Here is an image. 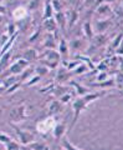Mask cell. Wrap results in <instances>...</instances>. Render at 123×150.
Returning a JSON list of instances; mask_svg holds the SVG:
<instances>
[{
  "mask_svg": "<svg viewBox=\"0 0 123 150\" xmlns=\"http://www.w3.org/2000/svg\"><path fill=\"white\" fill-rule=\"evenodd\" d=\"M87 106H88L87 103L83 100L82 96H77L73 101H71V109H72V111H73V118H72V121H71V124H70L68 133H71V131L73 130L75 125L77 124V121L80 119V115H81V112L86 110Z\"/></svg>",
  "mask_w": 123,
  "mask_h": 150,
  "instance_id": "obj_1",
  "label": "cell"
},
{
  "mask_svg": "<svg viewBox=\"0 0 123 150\" xmlns=\"http://www.w3.org/2000/svg\"><path fill=\"white\" fill-rule=\"evenodd\" d=\"M111 25H112L111 19H100V20L94 23V30L97 31V34H103Z\"/></svg>",
  "mask_w": 123,
  "mask_h": 150,
  "instance_id": "obj_10",
  "label": "cell"
},
{
  "mask_svg": "<svg viewBox=\"0 0 123 150\" xmlns=\"http://www.w3.org/2000/svg\"><path fill=\"white\" fill-rule=\"evenodd\" d=\"M3 21H4V15H1V14H0V24H1Z\"/></svg>",
  "mask_w": 123,
  "mask_h": 150,
  "instance_id": "obj_48",
  "label": "cell"
},
{
  "mask_svg": "<svg viewBox=\"0 0 123 150\" xmlns=\"http://www.w3.org/2000/svg\"><path fill=\"white\" fill-rule=\"evenodd\" d=\"M66 91H67V89L64 88L62 85H56L55 88H52V90H51V93L54 94L55 96H62L64 94H66Z\"/></svg>",
  "mask_w": 123,
  "mask_h": 150,
  "instance_id": "obj_31",
  "label": "cell"
},
{
  "mask_svg": "<svg viewBox=\"0 0 123 150\" xmlns=\"http://www.w3.org/2000/svg\"><path fill=\"white\" fill-rule=\"evenodd\" d=\"M11 128L15 130V133H16V135H17V138H19V140H20V143H21L22 145H29V144H31L32 142H35L34 134L30 133V131L24 130V129H20L19 126H16L15 124H13V123H11Z\"/></svg>",
  "mask_w": 123,
  "mask_h": 150,
  "instance_id": "obj_4",
  "label": "cell"
},
{
  "mask_svg": "<svg viewBox=\"0 0 123 150\" xmlns=\"http://www.w3.org/2000/svg\"><path fill=\"white\" fill-rule=\"evenodd\" d=\"M0 56H1V54H0Z\"/></svg>",
  "mask_w": 123,
  "mask_h": 150,
  "instance_id": "obj_53",
  "label": "cell"
},
{
  "mask_svg": "<svg viewBox=\"0 0 123 150\" xmlns=\"http://www.w3.org/2000/svg\"><path fill=\"white\" fill-rule=\"evenodd\" d=\"M57 24H56L55 19L51 18V19H46V20H44V29L47 31V33H56V30H57Z\"/></svg>",
  "mask_w": 123,
  "mask_h": 150,
  "instance_id": "obj_23",
  "label": "cell"
},
{
  "mask_svg": "<svg viewBox=\"0 0 123 150\" xmlns=\"http://www.w3.org/2000/svg\"><path fill=\"white\" fill-rule=\"evenodd\" d=\"M20 146L21 145L19 143H16V142H14V140H10L8 144L4 145L5 150H20Z\"/></svg>",
  "mask_w": 123,
  "mask_h": 150,
  "instance_id": "obj_33",
  "label": "cell"
},
{
  "mask_svg": "<svg viewBox=\"0 0 123 150\" xmlns=\"http://www.w3.org/2000/svg\"><path fill=\"white\" fill-rule=\"evenodd\" d=\"M11 56H13L11 50L8 51V53H5V54H3L1 56H0V75H1L4 71H5V70L8 69V67L10 65V59H11Z\"/></svg>",
  "mask_w": 123,
  "mask_h": 150,
  "instance_id": "obj_17",
  "label": "cell"
},
{
  "mask_svg": "<svg viewBox=\"0 0 123 150\" xmlns=\"http://www.w3.org/2000/svg\"><path fill=\"white\" fill-rule=\"evenodd\" d=\"M61 142H62V148L65 150H81V149H78V148L75 146V145L68 140L67 137H65L62 140H61Z\"/></svg>",
  "mask_w": 123,
  "mask_h": 150,
  "instance_id": "obj_30",
  "label": "cell"
},
{
  "mask_svg": "<svg viewBox=\"0 0 123 150\" xmlns=\"http://www.w3.org/2000/svg\"><path fill=\"white\" fill-rule=\"evenodd\" d=\"M85 45V40L80 39V38H76V39L71 40L68 43V46H70V51L72 53H76V51H80L82 50V46Z\"/></svg>",
  "mask_w": 123,
  "mask_h": 150,
  "instance_id": "obj_22",
  "label": "cell"
},
{
  "mask_svg": "<svg viewBox=\"0 0 123 150\" xmlns=\"http://www.w3.org/2000/svg\"><path fill=\"white\" fill-rule=\"evenodd\" d=\"M59 100L62 103V104H67V103L72 101V95H71V94H68V93H66V94H64L62 96H60Z\"/></svg>",
  "mask_w": 123,
  "mask_h": 150,
  "instance_id": "obj_41",
  "label": "cell"
},
{
  "mask_svg": "<svg viewBox=\"0 0 123 150\" xmlns=\"http://www.w3.org/2000/svg\"><path fill=\"white\" fill-rule=\"evenodd\" d=\"M10 140H13L10 137H9L8 134H5V133H3L1 130H0V144L1 145H5V144H8Z\"/></svg>",
  "mask_w": 123,
  "mask_h": 150,
  "instance_id": "obj_38",
  "label": "cell"
},
{
  "mask_svg": "<svg viewBox=\"0 0 123 150\" xmlns=\"http://www.w3.org/2000/svg\"><path fill=\"white\" fill-rule=\"evenodd\" d=\"M14 34H16V25L14 21L8 23V36H13Z\"/></svg>",
  "mask_w": 123,
  "mask_h": 150,
  "instance_id": "obj_37",
  "label": "cell"
},
{
  "mask_svg": "<svg viewBox=\"0 0 123 150\" xmlns=\"http://www.w3.org/2000/svg\"><path fill=\"white\" fill-rule=\"evenodd\" d=\"M71 74H72V73H71L68 69H66V68H61V69H59L57 75H56V81L60 83V84H61V83L68 81V80H70V78L72 76Z\"/></svg>",
  "mask_w": 123,
  "mask_h": 150,
  "instance_id": "obj_19",
  "label": "cell"
},
{
  "mask_svg": "<svg viewBox=\"0 0 123 150\" xmlns=\"http://www.w3.org/2000/svg\"><path fill=\"white\" fill-rule=\"evenodd\" d=\"M29 146L31 148V150H49V146L44 143H36L32 142L31 144H29Z\"/></svg>",
  "mask_w": 123,
  "mask_h": 150,
  "instance_id": "obj_32",
  "label": "cell"
},
{
  "mask_svg": "<svg viewBox=\"0 0 123 150\" xmlns=\"http://www.w3.org/2000/svg\"><path fill=\"white\" fill-rule=\"evenodd\" d=\"M61 55L59 51H56L54 49H46V51L44 53V60L41 62L45 63H52V64H60L61 63Z\"/></svg>",
  "mask_w": 123,
  "mask_h": 150,
  "instance_id": "obj_7",
  "label": "cell"
},
{
  "mask_svg": "<svg viewBox=\"0 0 123 150\" xmlns=\"http://www.w3.org/2000/svg\"><path fill=\"white\" fill-rule=\"evenodd\" d=\"M27 16V9L22 5H19L13 10V19L14 21H19V20H24Z\"/></svg>",
  "mask_w": 123,
  "mask_h": 150,
  "instance_id": "obj_16",
  "label": "cell"
},
{
  "mask_svg": "<svg viewBox=\"0 0 123 150\" xmlns=\"http://www.w3.org/2000/svg\"><path fill=\"white\" fill-rule=\"evenodd\" d=\"M1 35H3V34H1V31H0V36H1Z\"/></svg>",
  "mask_w": 123,
  "mask_h": 150,
  "instance_id": "obj_51",
  "label": "cell"
},
{
  "mask_svg": "<svg viewBox=\"0 0 123 150\" xmlns=\"http://www.w3.org/2000/svg\"><path fill=\"white\" fill-rule=\"evenodd\" d=\"M93 41V44L94 46H101L103 44H106V41H107V35L103 33V34H97V35H94L93 36V39L91 40V43Z\"/></svg>",
  "mask_w": 123,
  "mask_h": 150,
  "instance_id": "obj_27",
  "label": "cell"
},
{
  "mask_svg": "<svg viewBox=\"0 0 123 150\" xmlns=\"http://www.w3.org/2000/svg\"><path fill=\"white\" fill-rule=\"evenodd\" d=\"M96 13L98 15H101L102 19H110V16L113 14V10L110 4H106V3H100L96 8Z\"/></svg>",
  "mask_w": 123,
  "mask_h": 150,
  "instance_id": "obj_9",
  "label": "cell"
},
{
  "mask_svg": "<svg viewBox=\"0 0 123 150\" xmlns=\"http://www.w3.org/2000/svg\"><path fill=\"white\" fill-rule=\"evenodd\" d=\"M42 4V0H30V4H29V10L31 11H35L39 9V6Z\"/></svg>",
  "mask_w": 123,
  "mask_h": 150,
  "instance_id": "obj_35",
  "label": "cell"
},
{
  "mask_svg": "<svg viewBox=\"0 0 123 150\" xmlns=\"http://www.w3.org/2000/svg\"><path fill=\"white\" fill-rule=\"evenodd\" d=\"M6 6L5 5H1V4H0V14H1V15H5L6 14Z\"/></svg>",
  "mask_w": 123,
  "mask_h": 150,
  "instance_id": "obj_45",
  "label": "cell"
},
{
  "mask_svg": "<svg viewBox=\"0 0 123 150\" xmlns=\"http://www.w3.org/2000/svg\"><path fill=\"white\" fill-rule=\"evenodd\" d=\"M123 41V34H118L117 36H116V39H113L112 40V46L115 48V50L120 46V44Z\"/></svg>",
  "mask_w": 123,
  "mask_h": 150,
  "instance_id": "obj_39",
  "label": "cell"
},
{
  "mask_svg": "<svg viewBox=\"0 0 123 150\" xmlns=\"http://www.w3.org/2000/svg\"><path fill=\"white\" fill-rule=\"evenodd\" d=\"M1 1H3V0H0V3H1Z\"/></svg>",
  "mask_w": 123,
  "mask_h": 150,
  "instance_id": "obj_52",
  "label": "cell"
},
{
  "mask_svg": "<svg viewBox=\"0 0 123 150\" xmlns=\"http://www.w3.org/2000/svg\"><path fill=\"white\" fill-rule=\"evenodd\" d=\"M82 33H83L85 38H86L88 41H91L93 39L94 30H93V26H92V21L91 20H86L82 24Z\"/></svg>",
  "mask_w": 123,
  "mask_h": 150,
  "instance_id": "obj_14",
  "label": "cell"
},
{
  "mask_svg": "<svg viewBox=\"0 0 123 150\" xmlns=\"http://www.w3.org/2000/svg\"><path fill=\"white\" fill-rule=\"evenodd\" d=\"M108 74H107V71H100L98 73V75H97V78H96V80H97V83H101V81H106V80H108Z\"/></svg>",
  "mask_w": 123,
  "mask_h": 150,
  "instance_id": "obj_40",
  "label": "cell"
},
{
  "mask_svg": "<svg viewBox=\"0 0 123 150\" xmlns=\"http://www.w3.org/2000/svg\"><path fill=\"white\" fill-rule=\"evenodd\" d=\"M27 68H29V62H26V60L22 59V58L16 59L15 62L9 65L8 69L1 74V75H4V76H1V78L9 76V75H20L24 70H26Z\"/></svg>",
  "mask_w": 123,
  "mask_h": 150,
  "instance_id": "obj_2",
  "label": "cell"
},
{
  "mask_svg": "<svg viewBox=\"0 0 123 150\" xmlns=\"http://www.w3.org/2000/svg\"><path fill=\"white\" fill-rule=\"evenodd\" d=\"M26 106L21 104L10 111V121L11 123H21V121L26 120Z\"/></svg>",
  "mask_w": 123,
  "mask_h": 150,
  "instance_id": "obj_5",
  "label": "cell"
},
{
  "mask_svg": "<svg viewBox=\"0 0 123 150\" xmlns=\"http://www.w3.org/2000/svg\"><path fill=\"white\" fill-rule=\"evenodd\" d=\"M66 18H67V28L71 30L75 25H76V23L80 19L78 11L76 10V9H71V10H68L67 13H66Z\"/></svg>",
  "mask_w": 123,
  "mask_h": 150,
  "instance_id": "obj_12",
  "label": "cell"
},
{
  "mask_svg": "<svg viewBox=\"0 0 123 150\" xmlns=\"http://www.w3.org/2000/svg\"><path fill=\"white\" fill-rule=\"evenodd\" d=\"M54 19H55V21H56V24H57V26L62 31H65L66 30V26H67V18H66V13H64L62 10L55 13Z\"/></svg>",
  "mask_w": 123,
  "mask_h": 150,
  "instance_id": "obj_13",
  "label": "cell"
},
{
  "mask_svg": "<svg viewBox=\"0 0 123 150\" xmlns=\"http://www.w3.org/2000/svg\"><path fill=\"white\" fill-rule=\"evenodd\" d=\"M16 38H17V33L16 34H14L13 36H10L9 38V40L6 41V44L3 46V48H0V54H5V53H8V51H10L11 50V48H13V44L15 43V40H16Z\"/></svg>",
  "mask_w": 123,
  "mask_h": 150,
  "instance_id": "obj_24",
  "label": "cell"
},
{
  "mask_svg": "<svg viewBox=\"0 0 123 150\" xmlns=\"http://www.w3.org/2000/svg\"><path fill=\"white\" fill-rule=\"evenodd\" d=\"M56 123H57V118L54 115H49L47 118L42 119L41 121H39V123L36 124V130L37 133L40 134H49L51 133V131L54 130Z\"/></svg>",
  "mask_w": 123,
  "mask_h": 150,
  "instance_id": "obj_3",
  "label": "cell"
},
{
  "mask_svg": "<svg viewBox=\"0 0 123 150\" xmlns=\"http://www.w3.org/2000/svg\"><path fill=\"white\" fill-rule=\"evenodd\" d=\"M57 48H59V53L61 55V58H67L70 54V46L68 43L65 38H61L57 41Z\"/></svg>",
  "mask_w": 123,
  "mask_h": 150,
  "instance_id": "obj_15",
  "label": "cell"
},
{
  "mask_svg": "<svg viewBox=\"0 0 123 150\" xmlns=\"http://www.w3.org/2000/svg\"><path fill=\"white\" fill-rule=\"evenodd\" d=\"M116 54H118V55H123V41L120 44V46L116 49Z\"/></svg>",
  "mask_w": 123,
  "mask_h": 150,
  "instance_id": "obj_44",
  "label": "cell"
},
{
  "mask_svg": "<svg viewBox=\"0 0 123 150\" xmlns=\"http://www.w3.org/2000/svg\"><path fill=\"white\" fill-rule=\"evenodd\" d=\"M116 0H97V5L100 3H106V4H112V3H115Z\"/></svg>",
  "mask_w": 123,
  "mask_h": 150,
  "instance_id": "obj_46",
  "label": "cell"
},
{
  "mask_svg": "<svg viewBox=\"0 0 123 150\" xmlns=\"http://www.w3.org/2000/svg\"><path fill=\"white\" fill-rule=\"evenodd\" d=\"M41 80V78L39 76V75H32V76L25 83V86H31V85H35V84H37Z\"/></svg>",
  "mask_w": 123,
  "mask_h": 150,
  "instance_id": "obj_36",
  "label": "cell"
},
{
  "mask_svg": "<svg viewBox=\"0 0 123 150\" xmlns=\"http://www.w3.org/2000/svg\"><path fill=\"white\" fill-rule=\"evenodd\" d=\"M49 71H50V69L47 68V67H45V65H42V64L41 65H37V67H35V69H34L35 75H39L40 78L47 75V74H49Z\"/></svg>",
  "mask_w": 123,
  "mask_h": 150,
  "instance_id": "obj_28",
  "label": "cell"
},
{
  "mask_svg": "<svg viewBox=\"0 0 123 150\" xmlns=\"http://www.w3.org/2000/svg\"><path fill=\"white\" fill-rule=\"evenodd\" d=\"M40 33H41L40 29H36V30L31 34V36L29 38V43H34V41H36V39L40 36Z\"/></svg>",
  "mask_w": 123,
  "mask_h": 150,
  "instance_id": "obj_42",
  "label": "cell"
},
{
  "mask_svg": "<svg viewBox=\"0 0 123 150\" xmlns=\"http://www.w3.org/2000/svg\"><path fill=\"white\" fill-rule=\"evenodd\" d=\"M105 95H107V91H105V90H98V91H89L88 94L83 95L82 98H83V100L86 101L87 105H88V104H91V103L96 101L97 99H100V98L105 96Z\"/></svg>",
  "mask_w": 123,
  "mask_h": 150,
  "instance_id": "obj_11",
  "label": "cell"
},
{
  "mask_svg": "<svg viewBox=\"0 0 123 150\" xmlns=\"http://www.w3.org/2000/svg\"><path fill=\"white\" fill-rule=\"evenodd\" d=\"M64 150H65V149H64Z\"/></svg>",
  "mask_w": 123,
  "mask_h": 150,
  "instance_id": "obj_54",
  "label": "cell"
},
{
  "mask_svg": "<svg viewBox=\"0 0 123 150\" xmlns=\"http://www.w3.org/2000/svg\"><path fill=\"white\" fill-rule=\"evenodd\" d=\"M89 69H91V68H89V67H88V65H87L86 63H81V64H80V65H78V67H77L76 69L73 70V74H76V75L86 74V73L88 71Z\"/></svg>",
  "mask_w": 123,
  "mask_h": 150,
  "instance_id": "obj_29",
  "label": "cell"
},
{
  "mask_svg": "<svg viewBox=\"0 0 123 150\" xmlns=\"http://www.w3.org/2000/svg\"><path fill=\"white\" fill-rule=\"evenodd\" d=\"M21 85H22L21 81H17V83H15V84H13L11 86H9L6 90H5V94H14V93H16L19 89L21 88Z\"/></svg>",
  "mask_w": 123,
  "mask_h": 150,
  "instance_id": "obj_34",
  "label": "cell"
},
{
  "mask_svg": "<svg viewBox=\"0 0 123 150\" xmlns=\"http://www.w3.org/2000/svg\"><path fill=\"white\" fill-rule=\"evenodd\" d=\"M55 11L52 8V4H51V0H45L44 3V13H42V20H46V19H51L54 18Z\"/></svg>",
  "mask_w": 123,
  "mask_h": 150,
  "instance_id": "obj_20",
  "label": "cell"
},
{
  "mask_svg": "<svg viewBox=\"0 0 123 150\" xmlns=\"http://www.w3.org/2000/svg\"><path fill=\"white\" fill-rule=\"evenodd\" d=\"M66 131H67V124H66V120L57 121L54 130H52V135H54L56 142H61V140L66 137Z\"/></svg>",
  "mask_w": 123,
  "mask_h": 150,
  "instance_id": "obj_6",
  "label": "cell"
},
{
  "mask_svg": "<svg viewBox=\"0 0 123 150\" xmlns=\"http://www.w3.org/2000/svg\"><path fill=\"white\" fill-rule=\"evenodd\" d=\"M1 85H3V79L0 78V86H1Z\"/></svg>",
  "mask_w": 123,
  "mask_h": 150,
  "instance_id": "obj_49",
  "label": "cell"
},
{
  "mask_svg": "<svg viewBox=\"0 0 123 150\" xmlns=\"http://www.w3.org/2000/svg\"><path fill=\"white\" fill-rule=\"evenodd\" d=\"M55 45H57V43H56L55 38L52 36V33H47L45 40H44V46L46 49H54Z\"/></svg>",
  "mask_w": 123,
  "mask_h": 150,
  "instance_id": "obj_25",
  "label": "cell"
},
{
  "mask_svg": "<svg viewBox=\"0 0 123 150\" xmlns=\"http://www.w3.org/2000/svg\"><path fill=\"white\" fill-rule=\"evenodd\" d=\"M22 59H25L26 62H35V60L39 59V54H37V51L32 48H29L26 50H24L22 53Z\"/></svg>",
  "mask_w": 123,
  "mask_h": 150,
  "instance_id": "obj_21",
  "label": "cell"
},
{
  "mask_svg": "<svg viewBox=\"0 0 123 150\" xmlns=\"http://www.w3.org/2000/svg\"><path fill=\"white\" fill-rule=\"evenodd\" d=\"M0 150H3V149H1V144H0Z\"/></svg>",
  "mask_w": 123,
  "mask_h": 150,
  "instance_id": "obj_50",
  "label": "cell"
},
{
  "mask_svg": "<svg viewBox=\"0 0 123 150\" xmlns=\"http://www.w3.org/2000/svg\"><path fill=\"white\" fill-rule=\"evenodd\" d=\"M70 84L75 88V90H76V94H77L78 96H83V95H86V94H88L89 91H92L91 88L83 86L82 84H80V83L76 81V80H70Z\"/></svg>",
  "mask_w": 123,
  "mask_h": 150,
  "instance_id": "obj_18",
  "label": "cell"
},
{
  "mask_svg": "<svg viewBox=\"0 0 123 150\" xmlns=\"http://www.w3.org/2000/svg\"><path fill=\"white\" fill-rule=\"evenodd\" d=\"M113 86H116V83H115V80H112V79H108L106 81L91 84V88H98V89H106V88H113Z\"/></svg>",
  "mask_w": 123,
  "mask_h": 150,
  "instance_id": "obj_26",
  "label": "cell"
},
{
  "mask_svg": "<svg viewBox=\"0 0 123 150\" xmlns=\"http://www.w3.org/2000/svg\"><path fill=\"white\" fill-rule=\"evenodd\" d=\"M51 4H52V8H54V11L55 13L61 11V5H60L59 0H51Z\"/></svg>",
  "mask_w": 123,
  "mask_h": 150,
  "instance_id": "obj_43",
  "label": "cell"
},
{
  "mask_svg": "<svg viewBox=\"0 0 123 150\" xmlns=\"http://www.w3.org/2000/svg\"><path fill=\"white\" fill-rule=\"evenodd\" d=\"M5 90H6V88L4 86V85L0 86V94H1V93H5Z\"/></svg>",
  "mask_w": 123,
  "mask_h": 150,
  "instance_id": "obj_47",
  "label": "cell"
},
{
  "mask_svg": "<svg viewBox=\"0 0 123 150\" xmlns=\"http://www.w3.org/2000/svg\"><path fill=\"white\" fill-rule=\"evenodd\" d=\"M64 110V104L61 103L59 99H56V100H52L50 103L49 105H47V112H49V115H59L61 114Z\"/></svg>",
  "mask_w": 123,
  "mask_h": 150,
  "instance_id": "obj_8",
  "label": "cell"
}]
</instances>
